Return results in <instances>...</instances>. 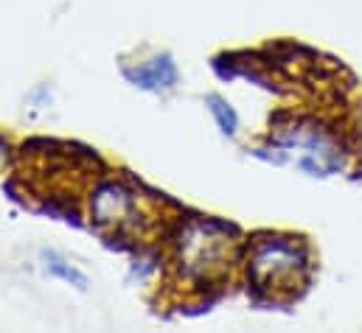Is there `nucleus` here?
Returning <instances> with one entry per match:
<instances>
[{
	"mask_svg": "<svg viewBox=\"0 0 362 333\" xmlns=\"http://www.w3.org/2000/svg\"><path fill=\"white\" fill-rule=\"evenodd\" d=\"M286 149L298 152V166L312 174H332L340 168V155L320 135H295L286 140Z\"/></svg>",
	"mask_w": 362,
	"mask_h": 333,
	"instance_id": "nucleus-1",
	"label": "nucleus"
},
{
	"mask_svg": "<svg viewBox=\"0 0 362 333\" xmlns=\"http://www.w3.org/2000/svg\"><path fill=\"white\" fill-rule=\"evenodd\" d=\"M127 76L129 82H135L144 90H166L177 79V68L169 56H160V59H152L149 65H141L138 71H127Z\"/></svg>",
	"mask_w": 362,
	"mask_h": 333,
	"instance_id": "nucleus-2",
	"label": "nucleus"
},
{
	"mask_svg": "<svg viewBox=\"0 0 362 333\" xmlns=\"http://www.w3.org/2000/svg\"><path fill=\"white\" fill-rule=\"evenodd\" d=\"M300 263L298 252L284 244H267L264 250L256 255V269L259 272H284V269H295Z\"/></svg>",
	"mask_w": 362,
	"mask_h": 333,
	"instance_id": "nucleus-3",
	"label": "nucleus"
},
{
	"mask_svg": "<svg viewBox=\"0 0 362 333\" xmlns=\"http://www.w3.org/2000/svg\"><path fill=\"white\" fill-rule=\"evenodd\" d=\"M127 207H129V196H127L121 188H115V185L104 188V190L95 196V216H98V222L121 219V216L127 213Z\"/></svg>",
	"mask_w": 362,
	"mask_h": 333,
	"instance_id": "nucleus-4",
	"label": "nucleus"
},
{
	"mask_svg": "<svg viewBox=\"0 0 362 333\" xmlns=\"http://www.w3.org/2000/svg\"><path fill=\"white\" fill-rule=\"evenodd\" d=\"M45 258V272L48 274H54V277H59V280H65V283H71V286H76V289H88V277L76 269V266H71L68 260H62L59 255H54V252H45L42 255Z\"/></svg>",
	"mask_w": 362,
	"mask_h": 333,
	"instance_id": "nucleus-5",
	"label": "nucleus"
},
{
	"mask_svg": "<svg viewBox=\"0 0 362 333\" xmlns=\"http://www.w3.org/2000/svg\"><path fill=\"white\" fill-rule=\"evenodd\" d=\"M208 104H211V112H214V118H216L219 129H222L225 135H236L239 118H236L233 107H230L225 98H219V95H211V98H208Z\"/></svg>",
	"mask_w": 362,
	"mask_h": 333,
	"instance_id": "nucleus-6",
	"label": "nucleus"
}]
</instances>
